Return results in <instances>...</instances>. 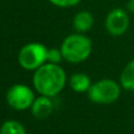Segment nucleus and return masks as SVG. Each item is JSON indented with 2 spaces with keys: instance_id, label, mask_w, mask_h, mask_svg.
I'll return each instance as SVG.
<instances>
[{
  "instance_id": "obj_13",
  "label": "nucleus",
  "mask_w": 134,
  "mask_h": 134,
  "mask_svg": "<svg viewBox=\"0 0 134 134\" xmlns=\"http://www.w3.org/2000/svg\"><path fill=\"white\" fill-rule=\"evenodd\" d=\"M48 1H51L53 5L59 7H71L79 4L80 0H48Z\"/></svg>"
},
{
  "instance_id": "obj_1",
  "label": "nucleus",
  "mask_w": 134,
  "mask_h": 134,
  "mask_svg": "<svg viewBox=\"0 0 134 134\" xmlns=\"http://www.w3.org/2000/svg\"><path fill=\"white\" fill-rule=\"evenodd\" d=\"M67 76L60 65L46 63L34 71L33 87L40 95L54 98L65 88Z\"/></svg>"
},
{
  "instance_id": "obj_3",
  "label": "nucleus",
  "mask_w": 134,
  "mask_h": 134,
  "mask_svg": "<svg viewBox=\"0 0 134 134\" xmlns=\"http://www.w3.org/2000/svg\"><path fill=\"white\" fill-rule=\"evenodd\" d=\"M121 94V85L112 79H101L92 83L87 92V97L94 104L108 105L113 104Z\"/></svg>"
},
{
  "instance_id": "obj_5",
  "label": "nucleus",
  "mask_w": 134,
  "mask_h": 134,
  "mask_svg": "<svg viewBox=\"0 0 134 134\" xmlns=\"http://www.w3.org/2000/svg\"><path fill=\"white\" fill-rule=\"evenodd\" d=\"M34 100V91L24 83H15V85L11 86L6 93L7 104L15 111L31 109Z\"/></svg>"
},
{
  "instance_id": "obj_11",
  "label": "nucleus",
  "mask_w": 134,
  "mask_h": 134,
  "mask_svg": "<svg viewBox=\"0 0 134 134\" xmlns=\"http://www.w3.org/2000/svg\"><path fill=\"white\" fill-rule=\"evenodd\" d=\"M0 134H27L25 127L16 120H6L0 126Z\"/></svg>"
},
{
  "instance_id": "obj_12",
  "label": "nucleus",
  "mask_w": 134,
  "mask_h": 134,
  "mask_svg": "<svg viewBox=\"0 0 134 134\" xmlns=\"http://www.w3.org/2000/svg\"><path fill=\"white\" fill-rule=\"evenodd\" d=\"M63 59H64L63 52H61L60 48H48L47 49V58H46L47 63L59 65Z\"/></svg>"
},
{
  "instance_id": "obj_8",
  "label": "nucleus",
  "mask_w": 134,
  "mask_h": 134,
  "mask_svg": "<svg viewBox=\"0 0 134 134\" xmlns=\"http://www.w3.org/2000/svg\"><path fill=\"white\" fill-rule=\"evenodd\" d=\"M69 86L76 93H87L92 86L91 78L85 73H75L69 78Z\"/></svg>"
},
{
  "instance_id": "obj_7",
  "label": "nucleus",
  "mask_w": 134,
  "mask_h": 134,
  "mask_svg": "<svg viewBox=\"0 0 134 134\" xmlns=\"http://www.w3.org/2000/svg\"><path fill=\"white\" fill-rule=\"evenodd\" d=\"M54 109L53 101L49 97H45V95H40V97L35 98L34 102H33L32 107H31V112H32L33 116L37 119H47Z\"/></svg>"
},
{
  "instance_id": "obj_4",
  "label": "nucleus",
  "mask_w": 134,
  "mask_h": 134,
  "mask_svg": "<svg viewBox=\"0 0 134 134\" xmlns=\"http://www.w3.org/2000/svg\"><path fill=\"white\" fill-rule=\"evenodd\" d=\"M47 47L40 42H30L18 54L19 65L27 71H35L47 63Z\"/></svg>"
},
{
  "instance_id": "obj_2",
  "label": "nucleus",
  "mask_w": 134,
  "mask_h": 134,
  "mask_svg": "<svg viewBox=\"0 0 134 134\" xmlns=\"http://www.w3.org/2000/svg\"><path fill=\"white\" fill-rule=\"evenodd\" d=\"M60 49L66 61L71 64H79L90 58L92 53V41L82 33H75L65 38Z\"/></svg>"
},
{
  "instance_id": "obj_6",
  "label": "nucleus",
  "mask_w": 134,
  "mask_h": 134,
  "mask_svg": "<svg viewBox=\"0 0 134 134\" xmlns=\"http://www.w3.org/2000/svg\"><path fill=\"white\" fill-rule=\"evenodd\" d=\"M105 27L107 32L113 37H120L127 32L130 27V18L122 8H114L107 14Z\"/></svg>"
},
{
  "instance_id": "obj_9",
  "label": "nucleus",
  "mask_w": 134,
  "mask_h": 134,
  "mask_svg": "<svg viewBox=\"0 0 134 134\" xmlns=\"http://www.w3.org/2000/svg\"><path fill=\"white\" fill-rule=\"evenodd\" d=\"M93 24H94L93 15L87 11L79 12L73 19V26L76 32L79 33H85L90 31L92 28Z\"/></svg>"
},
{
  "instance_id": "obj_14",
  "label": "nucleus",
  "mask_w": 134,
  "mask_h": 134,
  "mask_svg": "<svg viewBox=\"0 0 134 134\" xmlns=\"http://www.w3.org/2000/svg\"><path fill=\"white\" fill-rule=\"evenodd\" d=\"M127 9L130 12H132V13H134V0H128V2H127Z\"/></svg>"
},
{
  "instance_id": "obj_10",
  "label": "nucleus",
  "mask_w": 134,
  "mask_h": 134,
  "mask_svg": "<svg viewBox=\"0 0 134 134\" xmlns=\"http://www.w3.org/2000/svg\"><path fill=\"white\" fill-rule=\"evenodd\" d=\"M120 85L124 90L134 92V59L124 67L120 74Z\"/></svg>"
}]
</instances>
